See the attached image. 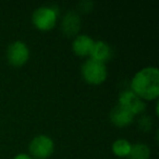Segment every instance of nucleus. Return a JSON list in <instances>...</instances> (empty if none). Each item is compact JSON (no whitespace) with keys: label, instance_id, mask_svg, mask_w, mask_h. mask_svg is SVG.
I'll use <instances>...</instances> for the list:
<instances>
[{"label":"nucleus","instance_id":"nucleus-1","mask_svg":"<svg viewBox=\"0 0 159 159\" xmlns=\"http://www.w3.org/2000/svg\"><path fill=\"white\" fill-rule=\"evenodd\" d=\"M131 91L143 100L158 99L159 70L157 66H146L135 73L131 80Z\"/></svg>","mask_w":159,"mask_h":159},{"label":"nucleus","instance_id":"nucleus-2","mask_svg":"<svg viewBox=\"0 0 159 159\" xmlns=\"http://www.w3.org/2000/svg\"><path fill=\"white\" fill-rule=\"evenodd\" d=\"M81 73H82V76L85 82L91 85L102 84L108 76L106 64L93 60L91 58L86 59L82 63Z\"/></svg>","mask_w":159,"mask_h":159},{"label":"nucleus","instance_id":"nucleus-3","mask_svg":"<svg viewBox=\"0 0 159 159\" xmlns=\"http://www.w3.org/2000/svg\"><path fill=\"white\" fill-rule=\"evenodd\" d=\"M59 11L52 6H43L33 12L32 23L37 30L43 32L50 31L57 24Z\"/></svg>","mask_w":159,"mask_h":159},{"label":"nucleus","instance_id":"nucleus-4","mask_svg":"<svg viewBox=\"0 0 159 159\" xmlns=\"http://www.w3.org/2000/svg\"><path fill=\"white\" fill-rule=\"evenodd\" d=\"M29 150L30 154L36 159H47L55 152V143L48 135H36L30 142Z\"/></svg>","mask_w":159,"mask_h":159},{"label":"nucleus","instance_id":"nucleus-5","mask_svg":"<svg viewBox=\"0 0 159 159\" xmlns=\"http://www.w3.org/2000/svg\"><path fill=\"white\" fill-rule=\"evenodd\" d=\"M7 59L11 66H22L30 59V48L22 40H16L8 46Z\"/></svg>","mask_w":159,"mask_h":159},{"label":"nucleus","instance_id":"nucleus-6","mask_svg":"<svg viewBox=\"0 0 159 159\" xmlns=\"http://www.w3.org/2000/svg\"><path fill=\"white\" fill-rule=\"evenodd\" d=\"M119 105L129 110L133 116L141 115L145 111L146 104L142 98H139L136 94L133 93L131 89L123 91L119 96Z\"/></svg>","mask_w":159,"mask_h":159},{"label":"nucleus","instance_id":"nucleus-7","mask_svg":"<svg viewBox=\"0 0 159 159\" xmlns=\"http://www.w3.org/2000/svg\"><path fill=\"white\" fill-rule=\"evenodd\" d=\"M61 30L68 37L79 35L81 30V16L75 11H69L63 16L61 21Z\"/></svg>","mask_w":159,"mask_h":159},{"label":"nucleus","instance_id":"nucleus-8","mask_svg":"<svg viewBox=\"0 0 159 159\" xmlns=\"http://www.w3.org/2000/svg\"><path fill=\"white\" fill-rule=\"evenodd\" d=\"M95 44V40L86 34H79L72 43V50L79 57H89Z\"/></svg>","mask_w":159,"mask_h":159},{"label":"nucleus","instance_id":"nucleus-9","mask_svg":"<svg viewBox=\"0 0 159 159\" xmlns=\"http://www.w3.org/2000/svg\"><path fill=\"white\" fill-rule=\"evenodd\" d=\"M110 121L113 125L118 126V128H124V126L130 125L134 121V116L129 110H126L125 108H123L118 104L111 109Z\"/></svg>","mask_w":159,"mask_h":159},{"label":"nucleus","instance_id":"nucleus-10","mask_svg":"<svg viewBox=\"0 0 159 159\" xmlns=\"http://www.w3.org/2000/svg\"><path fill=\"white\" fill-rule=\"evenodd\" d=\"M112 56H113V51L112 48L109 46V44H107L104 40H97L94 44L92 52L89 55V58L106 64L108 61H110Z\"/></svg>","mask_w":159,"mask_h":159},{"label":"nucleus","instance_id":"nucleus-11","mask_svg":"<svg viewBox=\"0 0 159 159\" xmlns=\"http://www.w3.org/2000/svg\"><path fill=\"white\" fill-rule=\"evenodd\" d=\"M131 146L132 144L125 139H118L112 143L111 146V150H112L113 155L117 157H128L131 152Z\"/></svg>","mask_w":159,"mask_h":159},{"label":"nucleus","instance_id":"nucleus-12","mask_svg":"<svg viewBox=\"0 0 159 159\" xmlns=\"http://www.w3.org/2000/svg\"><path fill=\"white\" fill-rule=\"evenodd\" d=\"M129 159H149L150 148L144 143H135L131 146Z\"/></svg>","mask_w":159,"mask_h":159},{"label":"nucleus","instance_id":"nucleus-13","mask_svg":"<svg viewBox=\"0 0 159 159\" xmlns=\"http://www.w3.org/2000/svg\"><path fill=\"white\" fill-rule=\"evenodd\" d=\"M139 126L144 132H147L152 126V119L150 117H148V116H142L139 120Z\"/></svg>","mask_w":159,"mask_h":159},{"label":"nucleus","instance_id":"nucleus-14","mask_svg":"<svg viewBox=\"0 0 159 159\" xmlns=\"http://www.w3.org/2000/svg\"><path fill=\"white\" fill-rule=\"evenodd\" d=\"M13 159H33L29 154H25V152H20V154L16 155Z\"/></svg>","mask_w":159,"mask_h":159}]
</instances>
